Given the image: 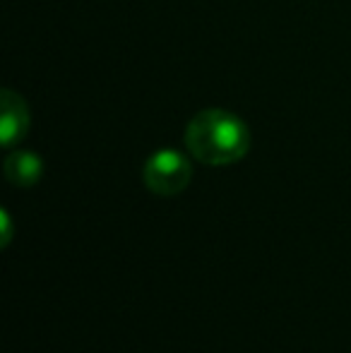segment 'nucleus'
<instances>
[{
	"mask_svg": "<svg viewBox=\"0 0 351 353\" xmlns=\"http://www.w3.org/2000/svg\"><path fill=\"white\" fill-rule=\"evenodd\" d=\"M5 178L12 183L14 188H34L43 176V161L39 154L27 152V149H17L10 152L3 163Z\"/></svg>",
	"mask_w": 351,
	"mask_h": 353,
	"instance_id": "4",
	"label": "nucleus"
},
{
	"mask_svg": "<svg viewBox=\"0 0 351 353\" xmlns=\"http://www.w3.org/2000/svg\"><path fill=\"white\" fill-rule=\"evenodd\" d=\"M145 185L159 197L181 195L192 181V163L178 149H159L145 161Z\"/></svg>",
	"mask_w": 351,
	"mask_h": 353,
	"instance_id": "2",
	"label": "nucleus"
},
{
	"mask_svg": "<svg viewBox=\"0 0 351 353\" xmlns=\"http://www.w3.org/2000/svg\"><path fill=\"white\" fill-rule=\"evenodd\" d=\"M0 226H3V238H0V245L8 248L10 241H12V219H10L8 210L0 212Z\"/></svg>",
	"mask_w": 351,
	"mask_h": 353,
	"instance_id": "5",
	"label": "nucleus"
},
{
	"mask_svg": "<svg viewBox=\"0 0 351 353\" xmlns=\"http://www.w3.org/2000/svg\"><path fill=\"white\" fill-rule=\"evenodd\" d=\"M185 147L192 159L207 166H229L250 152V130L236 113L205 108L185 125Z\"/></svg>",
	"mask_w": 351,
	"mask_h": 353,
	"instance_id": "1",
	"label": "nucleus"
},
{
	"mask_svg": "<svg viewBox=\"0 0 351 353\" xmlns=\"http://www.w3.org/2000/svg\"><path fill=\"white\" fill-rule=\"evenodd\" d=\"M32 116H29L27 101L12 89L0 92V144L5 149H12L27 137Z\"/></svg>",
	"mask_w": 351,
	"mask_h": 353,
	"instance_id": "3",
	"label": "nucleus"
}]
</instances>
